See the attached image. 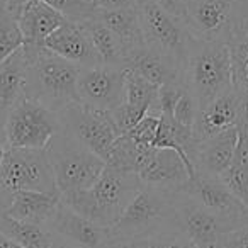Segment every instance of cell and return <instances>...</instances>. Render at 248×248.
Wrapping results in <instances>:
<instances>
[{
    "label": "cell",
    "instance_id": "1",
    "mask_svg": "<svg viewBox=\"0 0 248 248\" xmlns=\"http://www.w3.org/2000/svg\"><path fill=\"white\" fill-rule=\"evenodd\" d=\"M140 189L141 180L136 173L106 165L89 189L62 196V201L87 219L112 228Z\"/></svg>",
    "mask_w": 248,
    "mask_h": 248
},
{
    "label": "cell",
    "instance_id": "2",
    "mask_svg": "<svg viewBox=\"0 0 248 248\" xmlns=\"http://www.w3.org/2000/svg\"><path fill=\"white\" fill-rule=\"evenodd\" d=\"M182 83L199 110L233 89L231 56L226 43L190 36L182 65Z\"/></svg>",
    "mask_w": 248,
    "mask_h": 248
},
{
    "label": "cell",
    "instance_id": "3",
    "mask_svg": "<svg viewBox=\"0 0 248 248\" xmlns=\"http://www.w3.org/2000/svg\"><path fill=\"white\" fill-rule=\"evenodd\" d=\"M22 51L28 62L24 97L45 104L55 112L72 102H80L77 92L80 66L48 51L45 46H22Z\"/></svg>",
    "mask_w": 248,
    "mask_h": 248
},
{
    "label": "cell",
    "instance_id": "4",
    "mask_svg": "<svg viewBox=\"0 0 248 248\" xmlns=\"http://www.w3.org/2000/svg\"><path fill=\"white\" fill-rule=\"evenodd\" d=\"M173 197L175 192L141 184V189L110 228L112 238H152L177 230Z\"/></svg>",
    "mask_w": 248,
    "mask_h": 248
},
{
    "label": "cell",
    "instance_id": "5",
    "mask_svg": "<svg viewBox=\"0 0 248 248\" xmlns=\"http://www.w3.org/2000/svg\"><path fill=\"white\" fill-rule=\"evenodd\" d=\"M53 175L62 196L85 190L99 179L106 162L60 129L46 146Z\"/></svg>",
    "mask_w": 248,
    "mask_h": 248
},
{
    "label": "cell",
    "instance_id": "6",
    "mask_svg": "<svg viewBox=\"0 0 248 248\" xmlns=\"http://www.w3.org/2000/svg\"><path fill=\"white\" fill-rule=\"evenodd\" d=\"M60 131L58 114L38 100L22 97L12 106L4 124V145L7 148H46Z\"/></svg>",
    "mask_w": 248,
    "mask_h": 248
},
{
    "label": "cell",
    "instance_id": "7",
    "mask_svg": "<svg viewBox=\"0 0 248 248\" xmlns=\"http://www.w3.org/2000/svg\"><path fill=\"white\" fill-rule=\"evenodd\" d=\"M0 184L7 190L60 194L46 148H7L0 163Z\"/></svg>",
    "mask_w": 248,
    "mask_h": 248
},
{
    "label": "cell",
    "instance_id": "8",
    "mask_svg": "<svg viewBox=\"0 0 248 248\" xmlns=\"http://www.w3.org/2000/svg\"><path fill=\"white\" fill-rule=\"evenodd\" d=\"M135 7L140 16L145 46L156 49L184 65L190 34L182 17L150 0H136Z\"/></svg>",
    "mask_w": 248,
    "mask_h": 248
},
{
    "label": "cell",
    "instance_id": "9",
    "mask_svg": "<svg viewBox=\"0 0 248 248\" xmlns=\"http://www.w3.org/2000/svg\"><path fill=\"white\" fill-rule=\"evenodd\" d=\"M60 129L82 143L106 162L117 133L107 110H99L82 102H72L60 109Z\"/></svg>",
    "mask_w": 248,
    "mask_h": 248
},
{
    "label": "cell",
    "instance_id": "10",
    "mask_svg": "<svg viewBox=\"0 0 248 248\" xmlns=\"http://www.w3.org/2000/svg\"><path fill=\"white\" fill-rule=\"evenodd\" d=\"M173 206H175L177 230L197 248H214L221 234L238 226L211 213L182 190L175 192Z\"/></svg>",
    "mask_w": 248,
    "mask_h": 248
},
{
    "label": "cell",
    "instance_id": "11",
    "mask_svg": "<svg viewBox=\"0 0 248 248\" xmlns=\"http://www.w3.org/2000/svg\"><path fill=\"white\" fill-rule=\"evenodd\" d=\"M240 0H187L182 4V21L192 38L226 41Z\"/></svg>",
    "mask_w": 248,
    "mask_h": 248
},
{
    "label": "cell",
    "instance_id": "12",
    "mask_svg": "<svg viewBox=\"0 0 248 248\" xmlns=\"http://www.w3.org/2000/svg\"><path fill=\"white\" fill-rule=\"evenodd\" d=\"M126 68L114 65H95L80 68L77 92L82 104L99 110H112L124 100Z\"/></svg>",
    "mask_w": 248,
    "mask_h": 248
},
{
    "label": "cell",
    "instance_id": "13",
    "mask_svg": "<svg viewBox=\"0 0 248 248\" xmlns=\"http://www.w3.org/2000/svg\"><path fill=\"white\" fill-rule=\"evenodd\" d=\"M187 196L202 204L211 213L217 214L234 224L248 223V209L245 204L221 182V179L206 175H194L182 189Z\"/></svg>",
    "mask_w": 248,
    "mask_h": 248
},
{
    "label": "cell",
    "instance_id": "14",
    "mask_svg": "<svg viewBox=\"0 0 248 248\" xmlns=\"http://www.w3.org/2000/svg\"><path fill=\"white\" fill-rule=\"evenodd\" d=\"M48 230L77 248H109L112 241L110 228L87 219L82 214L70 209L63 201L49 221Z\"/></svg>",
    "mask_w": 248,
    "mask_h": 248
},
{
    "label": "cell",
    "instance_id": "15",
    "mask_svg": "<svg viewBox=\"0 0 248 248\" xmlns=\"http://www.w3.org/2000/svg\"><path fill=\"white\" fill-rule=\"evenodd\" d=\"M138 177L143 186L179 192L190 180V170L186 160L173 150L152 148Z\"/></svg>",
    "mask_w": 248,
    "mask_h": 248
},
{
    "label": "cell",
    "instance_id": "16",
    "mask_svg": "<svg viewBox=\"0 0 248 248\" xmlns=\"http://www.w3.org/2000/svg\"><path fill=\"white\" fill-rule=\"evenodd\" d=\"M236 140V128H230L197 141L196 152L192 156L194 175L219 179L233 162Z\"/></svg>",
    "mask_w": 248,
    "mask_h": 248
},
{
    "label": "cell",
    "instance_id": "17",
    "mask_svg": "<svg viewBox=\"0 0 248 248\" xmlns=\"http://www.w3.org/2000/svg\"><path fill=\"white\" fill-rule=\"evenodd\" d=\"M45 48L80 68L100 65V58L93 49L85 29L77 22H63L46 38Z\"/></svg>",
    "mask_w": 248,
    "mask_h": 248
},
{
    "label": "cell",
    "instance_id": "18",
    "mask_svg": "<svg viewBox=\"0 0 248 248\" xmlns=\"http://www.w3.org/2000/svg\"><path fill=\"white\" fill-rule=\"evenodd\" d=\"M224 43L231 56L233 90L248 104V0L238 2Z\"/></svg>",
    "mask_w": 248,
    "mask_h": 248
},
{
    "label": "cell",
    "instance_id": "19",
    "mask_svg": "<svg viewBox=\"0 0 248 248\" xmlns=\"http://www.w3.org/2000/svg\"><path fill=\"white\" fill-rule=\"evenodd\" d=\"M247 106L248 104L231 89L217 99H214L213 102H209L206 107H202L197 114L196 124H194V135H196L197 141L209 138L224 129L236 128L238 121Z\"/></svg>",
    "mask_w": 248,
    "mask_h": 248
},
{
    "label": "cell",
    "instance_id": "20",
    "mask_svg": "<svg viewBox=\"0 0 248 248\" xmlns=\"http://www.w3.org/2000/svg\"><path fill=\"white\" fill-rule=\"evenodd\" d=\"M66 19L56 9L43 0H32L17 16L22 41L26 48H43L45 41L53 31L60 28Z\"/></svg>",
    "mask_w": 248,
    "mask_h": 248
},
{
    "label": "cell",
    "instance_id": "21",
    "mask_svg": "<svg viewBox=\"0 0 248 248\" xmlns=\"http://www.w3.org/2000/svg\"><path fill=\"white\" fill-rule=\"evenodd\" d=\"M95 17L102 21L117 38L124 53V68H126L128 60L141 48H145V39H143L136 7L133 5L126 9H114V11H97Z\"/></svg>",
    "mask_w": 248,
    "mask_h": 248
},
{
    "label": "cell",
    "instance_id": "22",
    "mask_svg": "<svg viewBox=\"0 0 248 248\" xmlns=\"http://www.w3.org/2000/svg\"><path fill=\"white\" fill-rule=\"evenodd\" d=\"M60 204H62V194L22 190V192L12 194L11 206L5 214L14 219L48 228Z\"/></svg>",
    "mask_w": 248,
    "mask_h": 248
},
{
    "label": "cell",
    "instance_id": "23",
    "mask_svg": "<svg viewBox=\"0 0 248 248\" xmlns=\"http://www.w3.org/2000/svg\"><path fill=\"white\" fill-rule=\"evenodd\" d=\"M26 68L28 62L22 48L0 63V141L2 143H4L5 117L12 106L24 97Z\"/></svg>",
    "mask_w": 248,
    "mask_h": 248
},
{
    "label": "cell",
    "instance_id": "24",
    "mask_svg": "<svg viewBox=\"0 0 248 248\" xmlns=\"http://www.w3.org/2000/svg\"><path fill=\"white\" fill-rule=\"evenodd\" d=\"M126 70H133L158 87L182 82V65L148 46L141 48L128 60Z\"/></svg>",
    "mask_w": 248,
    "mask_h": 248
},
{
    "label": "cell",
    "instance_id": "25",
    "mask_svg": "<svg viewBox=\"0 0 248 248\" xmlns=\"http://www.w3.org/2000/svg\"><path fill=\"white\" fill-rule=\"evenodd\" d=\"M83 29H85L87 36H89L90 43H92L93 49L99 55L100 63L104 65H114V66H123L124 68V53L121 48L119 41L114 36V32L99 21L97 17H90L85 22H82Z\"/></svg>",
    "mask_w": 248,
    "mask_h": 248
},
{
    "label": "cell",
    "instance_id": "26",
    "mask_svg": "<svg viewBox=\"0 0 248 248\" xmlns=\"http://www.w3.org/2000/svg\"><path fill=\"white\" fill-rule=\"evenodd\" d=\"M0 231L24 248H49L55 240V234L46 226L14 219L7 214L0 216Z\"/></svg>",
    "mask_w": 248,
    "mask_h": 248
},
{
    "label": "cell",
    "instance_id": "27",
    "mask_svg": "<svg viewBox=\"0 0 248 248\" xmlns=\"http://www.w3.org/2000/svg\"><path fill=\"white\" fill-rule=\"evenodd\" d=\"M153 146H141L135 143L128 135H121L110 146V152L107 155L106 165L114 169L124 170V172H133L138 175L141 167L145 165L150 152Z\"/></svg>",
    "mask_w": 248,
    "mask_h": 248
},
{
    "label": "cell",
    "instance_id": "28",
    "mask_svg": "<svg viewBox=\"0 0 248 248\" xmlns=\"http://www.w3.org/2000/svg\"><path fill=\"white\" fill-rule=\"evenodd\" d=\"M158 95V85L148 82L133 70H126V85H124V102L140 109H145L150 116L155 112V102Z\"/></svg>",
    "mask_w": 248,
    "mask_h": 248
},
{
    "label": "cell",
    "instance_id": "29",
    "mask_svg": "<svg viewBox=\"0 0 248 248\" xmlns=\"http://www.w3.org/2000/svg\"><path fill=\"white\" fill-rule=\"evenodd\" d=\"M22 45L24 41H22L17 17L7 9H2L0 11V63L7 60L12 53L21 49Z\"/></svg>",
    "mask_w": 248,
    "mask_h": 248
},
{
    "label": "cell",
    "instance_id": "30",
    "mask_svg": "<svg viewBox=\"0 0 248 248\" xmlns=\"http://www.w3.org/2000/svg\"><path fill=\"white\" fill-rule=\"evenodd\" d=\"M60 12L66 21L82 24L87 19L95 17V7L89 0H43Z\"/></svg>",
    "mask_w": 248,
    "mask_h": 248
},
{
    "label": "cell",
    "instance_id": "31",
    "mask_svg": "<svg viewBox=\"0 0 248 248\" xmlns=\"http://www.w3.org/2000/svg\"><path fill=\"white\" fill-rule=\"evenodd\" d=\"M145 109H140V107H135L128 102H121L117 107H114L112 110H109V117L114 124V129H116L117 136L126 135L129 129H133L143 117L146 116Z\"/></svg>",
    "mask_w": 248,
    "mask_h": 248
},
{
    "label": "cell",
    "instance_id": "32",
    "mask_svg": "<svg viewBox=\"0 0 248 248\" xmlns=\"http://www.w3.org/2000/svg\"><path fill=\"white\" fill-rule=\"evenodd\" d=\"M184 90H186V87H184L182 82L167 83V85L158 87V95H156L155 112H153V116L172 117V112H173V109H175L179 99L182 97Z\"/></svg>",
    "mask_w": 248,
    "mask_h": 248
},
{
    "label": "cell",
    "instance_id": "33",
    "mask_svg": "<svg viewBox=\"0 0 248 248\" xmlns=\"http://www.w3.org/2000/svg\"><path fill=\"white\" fill-rule=\"evenodd\" d=\"M219 179L248 209V169L230 165V169Z\"/></svg>",
    "mask_w": 248,
    "mask_h": 248
},
{
    "label": "cell",
    "instance_id": "34",
    "mask_svg": "<svg viewBox=\"0 0 248 248\" xmlns=\"http://www.w3.org/2000/svg\"><path fill=\"white\" fill-rule=\"evenodd\" d=\"M158 123H160V117L146 114V116L136 124L135 128L129 129L126 135H128L135 143H138V145L153 146V141H155V136H156V129H158Z\"/></svg>",
    "mask_w": 248,
    "mask_h": 248
},
{
    "label": "cell",
    "instance_id": "35",
    "mask_svg": "<svg viewBox=\"0 0 248 248\" xmlns=\"http://www.w3.org/2000/svg\"><path fill=\"white\" fill-rule=\"evenodd\" d=\"M197 114H199V107H197L194 97L190 95V93L187 92V89H186V90H184V93H182V97L179 99V102H177L175 109H173L172 119L175 121V123L186 126V128L194 129Z\"/></svg>",
    "mask_w": 248,
    "mask_h": 248
},
{
    "label": "cell",
    "instance_id": "36",
    "mask_svg": "<svg viewBox=\"0 0 248 248\" xmlns=\"http://www.w3.org/2000/svg\"><path fill=\"white\" fill-rule=\"evenodd\" d=\"M148 248H197L180 231L170 230L148 238Z\"/></svg>",
    "mask_w": 248,
    "mask_h": 248
},
{
    "label": "cell",
    "instance_id": "37",
    "mask_svg": "<svg viewBox=\"0 0 248 248\" xmlns=\"http://www.w3.org/2000/svg\"><path fill=\"white\" fill-rule=\"evenodd\" d=\"M214 248H248V223H243L217 238Z\"/></svg>",
    "mask_w": 248,
    "mask_h": 248
},
{
    "label": "cell",
    "instance_id": "38",
    "mask_svg": "<svg viewBox=\"0 0 248 248\" xmlns=\"http://www.w3.org/2000/svg\"><path fill=\"white\" fill-rule=\"evenodd\" d=\"M95 11H114V9L133 7L136 0H89Z\"/></svg>",
    "mask_w": 248,
    "mask_h": 248
},
{
    "label": "cell",
    "instance_id": "39",
    "mask_svg": "<svg viewBox=\"0 0 248 248\" xmlns=\"http://www.w3.org/2000/svg\"><path fill=\"white\" fill-rule=\"evenodd\" d=\"M109 248H148V238H112Z\"/></svg>",
    "mask_w": 248,
    "mask_h": 248
},
{
    "label": "cell",
    "instance_id": "40",
    "mask_svg": "<svg viewBox=\"0 0 248 248\" xmlns=\"http://www.w3.org/2000/svg\"><path fill=\"white\" fill-rule=\"evenodd\" d=\"M11 201H12V192L0 184V216H4L7 213L9 206H11Z\"/></svg>",
    "mask_w": 248,
    "mask_h": 248
},
{
    "label": "cell",
    "instance_id": "41",
    "mask_svg": "<svg viewBox=\"0 0 248 248\" xmlns=\"http://www.w3.org/2000/svg\"><path fill=\"white\" fill-rule=\"evenodd\" d=\"M29 2H32V0H5V9L17 17V16L21 14V11L29 4Z\"/></svg>",
    "mask_w": 248,
    "mask_h": 248
},
{
    "label": "cell",
    "instance_id": "42",
    "mask_svg": "<svg viewBox=\"0 0 248 248\" xmlns=\"http://www.w3.org/2000/svg\"><path fill=\"white\" fill-rule=\"evenodd\" d=\"M150 2H155V4L162 5V7L167 9L169 12H172V14L182 17V9H180V5L177 4L175 0H150Z\"/></svg>",
    "mask_w": 248,
    "mask_h": 248
},
{
    "label": "cell",
    "instance_id": "43",
    "mask_svg": "<svg viewBox=\"0 0 248 248\" xmlns=\"http://www.w3.org/2000/svg\"><path fill=\"white\" fill-rule=\"evenodd\" d=\"M0 248H24L19 243H16L14 240H11L9 236H5L2 231H0Z\"/></svg>",
    "mask_w": 248,
    "mask_h": 248
},
{
    "label": "cell",
    "instance_id": "44",
    "mask_svg": "<svg viewBox=\"0 0 248 248\" xmlns=\"http://www.w3.org/2000/svg\"><path fill=\"white\" fill-rule=\"evenodd\" d=\"M49 248H77V247H73V245H70L68 241L62 240V238H58L55 234V240H53V243L49 245Z\"/></svg>",
    "mask_w": 248,
    "mask_h": 248
},
{
    "label": "cell",
    "instance_id": "45",
    "mask_svg": "<svg viewBox=\"0 0 248 248\" xmlns=\"http://www.w3.org/2000/svg\"><path fill=\"white\" fill-rule=\"evenodd\" d=\"M4 155H5V145L0 141V163H2V160H4Z\"/></svg>",
    "mask_w": 248,
    "mask_h": 248
},
{
    "label": "cell",
    "instance_id": "46",
    "mask_svg": "<svg viewBox=\"0 0 248 248\" xmlns=\"http://www.w3.org/2000/svg\"><path fill=\"white\" fill-rule=\"evenodd\" d=\"M2 9H5V0H0V11Z\"/></svg>",
    "mask_w": 248,
    "mask_h": 248
},
{
    "label": "cell",
    "instance_id": "47",
    "mask_svg": "<svg viewBox=\"0 0 248 248\" xmlns=\"http://www.w3.org/2000/svg\"><path fill=\"white\" fill-rule=\"evenodd\" d=\"M175 2H177V4L180 5V7H182V4H184V2H187V0H175Z\"/></svg>",
    "mask_w": 248,
    "mask_h": 248
}]
</instances>
